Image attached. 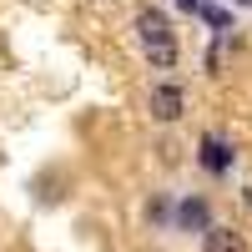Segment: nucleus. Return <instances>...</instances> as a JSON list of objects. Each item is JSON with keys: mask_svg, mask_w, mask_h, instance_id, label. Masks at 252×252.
Wrapping results in <instances>:
<instances>
[{"mask_svg": "<svg viewBox=\"0 0 252 252\" xmlns=\"http://www.w3.org/2000/svg\"><path fill=\"white\" fill-rule=\"evenodd\" d=\"M202 161L212 166V172H227V166H232V152H227V141L207 136V141H202Z\"/></svg>", "mask_w": 252, "mask_h": 252, "instance_id": "obj_5", "label": "nucleus"}, {"mask_svg": "<svg viewBox=\"0 0 252 252\" xmlns=\"http://www.w3.org/2000/svg\"><path fill=\"white\" fill-rule=\"evenodd\" d=\"M146 106H152V116H157V121H177V116L187 111V96H182V86H157Z\"/></svg>", "mask_w": 252, "mask_h": 252, "instance_id": "obj_2", "label": "nucleus"}, {"mask_svg": "<svg viewBox=\"0 0 252 252\" xmlns=\"http://www.w3.org/2000/svg\"><path fill=\"white\" fill-rule=\"evenodd\" d=\"M182 5H187V10H202V5H197V0H182Z\"/></svg>", "mask_w": 252, "mask_h": 252, "instance_id": "obj_6", "label": "nucleus"}, {"mask_svg": "<svg viewBox=\"0 0 252 252\" xmlns=\"http://www.w3.org/2000/svg\"><path fill=\"white\" fill-rule=\"evenodd\" d=\"M247 5H252V0H247Z\"/></svg>", "mask_w": 252, "mask_h": 252, "instance_id": "obj_7", "label": "nucleus"}, {"mask_svg": "<svg viewBox=\"0 0 252 252\" xmlns=\"http://www.w3.org/2000/svg\"><path fill=\"white\" fill-rule=\"evenodd\" d=\"M202 252H247L237 227H207L202 232Z\"/></svg>", "mask_w": 252, "mask_h": 252, "instance_id": "obj_3", "label": "nucleus"}, {"mask_svg": "<svg viewBox=\"0 0 252 252\" xmlns=\"http://www.w3.org/2000/svg\"><path fill=\"white\" fill-rule=\"evenodd\" d=\"M177 222H182V232H207L212 212H207V202H202V197H187V202H182V212H177Z\"/></svg>", "mask_w": 252, "mask_h": 252, "instance_id": "obj_4", "label": "nucleus"}, {"mask_svg": "<svg viewBox=\"0 0 252 252\" xmlns=\"http://www.w3.org/2000/svg\"><path fill=\"white\" fill-rule=\"evenodd\" d=\"M136 40H141V51H146V61H152L157 71H166V66H177V35H172V26H166V15L161 10H136Z\"/></svg>", "mask_w": 252, "mask_h": 252, "instance_id": "obj_1", "label": "nucleus"}]
</instances>
